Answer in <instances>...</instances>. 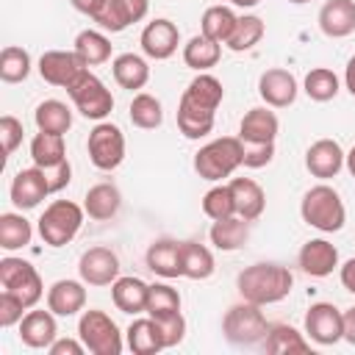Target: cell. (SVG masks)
<instances>
[{"label": "cell", "mask_w": 355, "mask_h": 355, "mask_svg": "<svg viewBox=\"0 0 355 355\" xmlns=\"http://www.w3.org/2000/svg\"><path fill=\"white\" fill-rule=\"evenodd\" d=\"M305 94L313 103H327L338 94V75L327 67H313L305 75Z\"/></svg>", "instance_id": "7bdbcfd3"}, {"label": "cell", "mask_w": 355, "mask_h": 355, "mask_svg": "<svg viewBox=\"0 0 355 355\" xmlns=\"http://www.w3.org/2000/svg\"><path fill=\"white\" fill-rule=\"evenodd\" d=\"M8 194H11V202H14L19 211H31V208H36V205H39L47 194H53V191H50V183H47L44 169L33 164V166L19 169V172L14 175Z\"/></svg>", "instance_id": "9a60e30c"}, {"label": "cell", "mask_w": 355, "mask_h": 355, "mask_svg": "<svg viewBox=\"0 0 355 355\" xmlns=\"http://www.w3.org/2000/svg\"><path fill=\"white\" fill-rule=\"evenodd\" d=\"M305 336L322 347L344 338V313L333 302H313L305 313Z\"/></svg>", "instance_id": "8fae6325"}, {"label": "cell", "mask_w": 355, "mask_h": 355, "mask_svg": "<svg viewBox=\"0 0 355 355\" xmlns=\"http://www.w3.org/2000/svg\"><path fill=\"white\" fill-rule=\"evenodd\" d=\"M216 263L214 255L205 244L197 241H183V277L189 280H208L214 275Z\"/></svg>", "instance_id": "74e56055"}, {"label": "cell", "mask_w": 355, "mask_h": 355, "mask_svg": "<svg viewBox=\"0 0 355 355\" xmlns=\"http://www.w3.org/2000/svg\"><path fill=\"white\" fill-rule=\"evenodd\" d=\"M297 261H300V269L305 275H311V277H327L338 266V250L327 239H311V241L302 244Z\"/></svg>", "instance_id": "44dd1931"}, {"label": "cell", "mask_w": 355, "mask_h": 355, "mask_svg": "<svg viewBox=\"0 0 355 355\" xmlns=\"http://www.w3.org/2000/svg\"><path fill=\"white\" fill-rule=\"evenodd\" d=\"M269 330V322L261 311V305L255 302H236L225 311L222 316V333L230 344L236 347H252V344H261L263 336Z\"/></svg>", "instance_id": "8992f818"}, {"label": "cell", "mask_w": 355, "mask_h": 355, "mask_svg": "<svg viewBox=\"0 0 355 355\" xmlns=\"http://www.w3.org/2000/svg\"><path fill=\"white\" fill-rule=\"evenodd\" d=\"M236 22H239V17L233 14V8L211 6V8H205V14L200 19V33L214 39V42H219V44H225L230 39V33L236 31Z\"/></svg>", "instance_id": "836d02e7"}, {"label": "cell", "mask_w": 355, "mask_h": 355, "mask_svg": "<svg viewBox=\"0 0 355 355\" xmlns=\"http://www.w3.org/2000/svg\"><path fill=\"white\" fill-rule=\"evenodd\" d=\"M241 161H244V141L239 136H222L194 153V172L202 180L216 183L222 178H230L241 166Z\"/></svg>", "instance_id": "277c9868"}, {"label": "cell", "mask_w": 355, "mask_h": 355, "mask_svg": "<svg viewBox=\"0 0 355 355\" xmlns=\"http://www.w3.org/2000/svg\"><path fill=\"white\" fill-rule=\"evenodd\" d=\"M31 75V53L25 47L8 44L0 53V78L6 83H22Z\"/></svg>", "instance_id": "60d3db41"}, {"label": "cell", "mask_w": 355, "mask_h": 355, "mask_svg": "<svg viewBox=\"0 0 355 355\" xmlns=\"http://www.w3.org/2000/svg\"><path fill=\"white\" fill-rule=\"evenodd\" d=\"M22 311H28L25 302H22L14 291L3 288V291H0V327H14V324H19L22 316H25Z\"/></svg>", "instance_id": "f6af8a7d"}, {"label": "cell", "mask_w": 355, "mask_h": 355, "mask_svg": "<svg viewBox=\"0 0 355 355\" xmlns=\"http://www.w3.org/2000/svg\"><path fill=\"white\" fill-rule=\"evenodd\" d=\"M75 53L86 67H100L111 58V42L100 31H80L75 36Z\"/></svg>", "instance_id": "d590c367"}, {"label": "cell", "mask_w": 355, "mask_h": 355, "mask_svg": "<svg viewBox=\"0 0 355 355\" xmlns=\"http://www.w3.org/2000/svg\"><path fill=\"white\" fill-rule=\"evenodd\" d=\"M78 275L86 286H111L119 277V258L108 247H89L78 261Z\"/></svg>", "instance_id": "5bb4252c"}, {"label": "cell", "mask_w": 355, "mask_h": 355, "mask_svg": "<svg viewBox=\"0 0 355 355\" xmlns=\"http://www.w3.org/2000/svg\"><path fill=\"white\" fill-rule=\"evenodd\" d=\"M227 186H230V194H233V202H236V214L247 222H255L266 208L263 189L252 178H233Z\"/></svg>", "instance_id": "d4e9b609"}, {"label": "cell", "mask_w": 355, "mask_h": 355, "mask_svg": "<svg viewBox=\"0 0 355 355\" xmlns=\"http://www.w3.org/2000/svg\"><path fill=\"white\" fill-rule=\"evenodd\" d=\"M147 269L158 277H183V241H172V239H158L147 247Z\"/></svg>", "instance_id": "d6986e66"}, {"label": "cell", "mask_w": 355, "mask_h": 355, "mask_svg": "<svg viewBox=\"0 0 355 355\" xmlns=\"http://www.w3.org/2000/svg\"><path fill=\"white\" fill-rule=\"evenodd\" d=\"M44 175H47L50 191L55 194V191H61V189L69 186V180H72V166H69V161H64V164H58V166H53V169H44Z\"/></svg>", "instance_id": "681fc988"}, {"label": "cell", "mask_w": 355, "mask_h": 355, "mask_svg": "<svg viewBox=\"0 0 355 355\" xmlns=\"http://www.w3.org/2000/svg\"><path fill=\"white\" fill-rule=\"evenodd\" d=\"M300 216L305 225H311L322 233H338L347 222V208L341 202V194L333 186L319 183L302 194Z\"/></svg>", "instance_id": "3957f363"}, {"label": "cell", "mask_w": 355, "mask_h": 355, "mask_svg": "<svg viewBox=\"0 0 355 355\" xmlns=\"http://www.w3.org/2000/svg\"><path fill=\"white\" fill-rule=\"evenodd\" d=\"M0 286L8 288V291H14L25 302V308H33L42 300V294H44V286H42L39 272L28 261L11 258V255L0 261Z\"/></svg>", "instance_id": "30bf717a"}, {"label": "cell", "mask_w": 355, "mask_h": 355, "mask_svg": "<svg viewBox=\"0 0 355 355\" xmlns=\"http://www.w3.org/2000/svg\"><path fill=\"white\" fill-rule=\"evenodd\" d=\"M150 11V0H103L100 8L92 14V19L111 33L125 31L133 22H141Z\"/></svg>", "instance_id": "7c38bea8"}, {"label": "cell", "mask_w": 355, "mask_h": 355, "mask_svg": "<svg viewBox=\"0 0 355 355\" xmlns=\"http://www.w3.org/2000/svg\"><path fill=\"white\" fill-rule=\"evenodd\" d=\"M155 322H158V327H161L164 347H178V344L183 341V336H186V319H183L180 311H178V313H169V316H161V319H155Z\"/></svg>", "instance_id": "7dc6e473"}, {"label": "cell", "mask_w": 355, "mask_h": 355, "mask_svg": "<svg viewBox=\"0 0 355 355\" xmlns=\"http://www.w3.org/2000/svg\"><path fill=\"white\" fill-rule=\"evenodd\" d=\"M263 349L272 355H286V352H311V341H305V336L291 327V324H269L266 336H263Z\"/></svg>", "instance_id": "1f68e13d"}, {"label": "cell", "mask_w": 355, "mask_h": 355, "mask_svg": "<svg viewBox=\"0 0 355 355\" xmlns=\"http://www.w3.org/2000/svg\"><path fill=\"white\" fill-rule=\"evenodd\" d=\"M288 3H294V6H302V3H311V0H288Z\"/></svg>", "instance_id": "680465c9"}, {"label": "cell", "mask_w": 355, "mask_h": 355, "mask_svg": "<svg viewBox=\"0 0 355 355\" xmlns=\"http://www.w3.org/2000/svg\"><path fill=\"white\" fill-rule=\"evenodd\" d=\"M344 341L355 347V305L344 311Z\"/></svg>", "instance_id": "f5cc1de1"}, {"label": "cell", "mask_w": 355, "mask_h": 355, "mask_svg": "<svg viewBox=\"0 0 355 355\" xmlns=\"http://www.w3.org/2000/svg\"><path fill=\"white\" fill-rule=\"evenodd\" d=\"M31 158L36 166L42 169H53L58 164L67 161V147H64V136L61 133H44L39 130L31 139Z\"/></svg>", "instance_id": "d6a6232c"}, {"label": "cell", "mask_w": 355, "mask_h": 355, "mask_svg": "<svg viewBox=\"0 0 355 355\" xmlns=\"http://www.w3.org/2000/svg\"><path fill=\"white\" fill-rule=\"evenodd\" d=\"M128 114H130V122H133L136 128H141V130H155V128L164 122L161 100H158V97H153V94H147V92L133 94Z\"/></svg>", "instance_id": "f35d334b"}, {"label": "cell", "mask_w": 355, "mask_h": 355, "mask_svg": "<svg viewBox=\"0 0 355 355\" xmlns=\"http://www.w3.org/2000/svg\"><path fill=\"white\" fill-rule=\"evenodd\" d=\"M233 6H239V8H252V6H258L261 0H230Z\"/></svg>", "instance_id": "6f0895ef"}, {"label": "cell", "mask_w": 355, "mask_h": 355, "mask_svg": "<svg viewBox=\"0 0 355 355\" xmlns=\"http://www.w3.org/2000/svg\"><path fill=\"white\" fill-rule=\"evenodd\" d=\"M86 305L83 280H55L47 288V308L55 316H75Z\"/></svg>", "instance_id": "cb8c5ba5"}, {"label": "cell", "mask_w": 355, "mask_h": 355, "mask_svg": "<svg viewBox=\"0 0 355 355\" xmlns=\"http://www.w3.org/2000/svg\"><path fill=\"white\" fill-rule=\"evenodd\" d=\"M119 205H122L119 189L114 183H105V180L103 183H94L86 191V197H83V211L89 214V219H97V222H105V219L116 216Z\"/></svg>", "instance_id": "4316f807"}, {"label": "cell", "mask_w": 355, "mask_h": 355, "mask_svg": "<svg viewBox=\"0 0 355 355\" xmlns=\"http://www.w3.org/2000/svg\"><path fill=\"white\" fill-rule=\"evenodd\" d=\"M69 3H72V6H75V8L80 11V14L92 17V14H94V11L100 8V3H103V0H69Z\"/></svg>", "instance_id": "db71d44e"}, {"label": "cell", "mask_w": 355, "mask_h": 355, "mask_svg": "<svg viewBox=\"0 0 355 355\" xmlns=\"http://www.w3.org/2000/svg\"><path fill=\"white\" fill-rule=\"evenodd\" d=\"M202 211L208 219H227L236 214V202H233V194H230V186H214L205 191L202 197Z\"/></svg>", "instance_id": "ee69618b"}, {"label": "cell", "mask_w": 355, "mask_h": 355, "mask_svg": "<svg viewBox=\"0 0 355 355\" xmlns=\"http://www.w3.org/2000/svg\"><path fill=\"white\" fill-rule=\"evenodd\" d=\"M83 208L72 200H53L39 216V236L47 247L69 244L83 227Z\"/></svg>", "instance_id": "5b68a950"}, {"label": "cell", "mask_w": 355, "mask_h": 355, "mask_svg": "<svg viewBox=\"0 0 355 355\" xmlns=\"http://www.w3.org/2000/svg\"><path fill=\"white\" fill-rule=\"evenodd\" d=\"M291 286H294V275L286 266L266 263V261L241 269L239 277H236V288H239L241 300L255 302L261 308L286 300L291 294Z\"/></svg>", "instance_id": "7a4b0ae2"}, {"label": "cell", "mask_w": 355, "mask_h": 355, "mask_svg": "<svg viewBox=\"0 0 355 355\" xmlns=\"http://www.w3.org/2000/svg\"><path fill=\"white\" fill-rule=\"evenodd\" d=\"M86 150H89V161L97 169L111 172L125 161V133L111 122H97L89 130Z\"/></svg>", "instance_id": "9c48e42d"}, {"label": "cell", "mask_w": 355, "mask_h": 355, "mask_svg": "<svg viewBox=\"0 0 355 355\" xmlns=\"http://www.w3.org/2000/svg\"><path fill=\"white\" fill-rule=\"evenodd\" d=\"M219 58H222V44L202 36V33L191 36L183 44V61H186V67H191L197 72H208L211 67L219 64Z\"/></svg>", "instance_id": "4dcf8cb0"}, {"label": "cell", "mask_w": 355, "mask_h": 355, "mask_svg": "<svg viewBox=\"0 0 355 355\" xmlns=\"http://www.w3.org/2000/svg\"><path fill=\"white\" fill-rule=\"evenodd\" d=\"M272 158H275V141H255V144H247L244 141V161H241V166L261 169Z\"/></svg>", "instance_id": "c3c4849f"}, {"label": "cell", "mask_w": 355, "mask_h": 355, "mask_svg": "<svg viewBox=\"0 0 355 355\" xmlns=\"http://www.w3.org/2000/svg\"><path fill=\"white\" fill-rule=\"evenodd\" d=\"M78 338L92 355H119L125 347L116 322L105 311H97V308L83 311L78 322Z\"/></svg>", "instance_id": "52a82bcc"}, {"label": "cell", "mask_w": 355, "mask_h": 355, "mask_svg": "<svg viewBox=\"0 0 355 355\" xmlns=\"http://www.w3.org/2000/svg\"><path fill=\"white\" fill-rule=\"evenodd\" d=\"M33 239V227L22 214H0V247L14 252L28 247Z\"/></svg>", "instance_id": "8d00e7d4"}, {"label": "cell", "mask_w": 355, "mask_h": 355, "mask_svg": "<svg viewBox=\"0 0 355 355\" xmlns=\"http://www.w3.org/2000/svg\"><path fill=\"white\" fill-rule=\"evenodd\" d=\"M144 311L153 319L178 313L180 311V294H178V288H172L169 283H153L147 288V308Z\"/></svg>", "instance_id": "b9f144b4"}, {"label": "cell", "mask_w": 355, "mask_h": 355, "mask_svg": "<svg viewBox=\"0 0 355 355\" xmlns=\"http://www.w3.org/2000/svg\"><path fill=\"white\" fill-rule=\"evenodd\" d=\"M125 341H128V349L133 355H155L164 347V336H161V327L153 316L147 319H133L130 327L125 330Z\"/></svg>", "instance_id": "484cf974"}, {"label": "cell", "mask_w": 355, "mask_h": 355, "mask_svg": "<svg viewBox=\"0 0 355 355\" xmlns=\"http://www.w3.org/2000/svg\"><path fill=\"white\" fill-rule=\"evenodd\" d=\"M58 338V324L55 313L47 311H28L19 322V341L31 349H47Z\"/></svg>", "instance_id": "ffe728a7"}, {"label": "cell", "mask_w": 355, "mask_h": 355, "mask_svg": "<svg viewBox=\"0 0 355 355\" xmlns=\"http://www.w3.org/2000/svg\"><path fill=\"white\" fill-rule=\"evenodd\" d=\"M225 97L222 80L214 78L211 72H200L186 92L180 94L178 103V130L186 139H202L214 130L216 122V108Z\"/></svg>", "instance_id": "6da1fadb"}, {"label": "cell", "mask_w": 355, "mask_h": 355, "mask_svg": "<svg viewBox=\"0 0 355 355\" xmlns=\"http://www.w3.org/2000/svg\"><path fill=\"white\" fill-rule=\"evenodd\" d=\"M83 349H86V347H83L80 338H55V341L47 347L50 355H80Z\"/></svg>", "instance_id": "f907efd6"}, {"label": "cell", "mask_w": 355, "mask_h": 355, "mask_svg": "<svg viewBox=\"0 0 355 355\" xmlns=\"http://www.w3.org/2000/svg\"><path fill=\"white\" fill-rule=\"evenodd\" d=\"M67 94L72 97L75 108L86 119H97L100 122V119H105L114 111V94H111V89H105V83L94 72H89V67L67 86Z\"/></svg>", "instance_id": "ba28073f"}, {"label": "cell", "mask_w": 355, "mask_h": 355, "mask_svg": "<svg viewBox=\"0 0 355 355\" xmlns=\"http://www.w3.org/2000/svg\"><path fill=\"white\" fill-rule=\"evenodd\" d=\"M344 166H347V169H349V175L355 178V147L347 153V158H344Z\"/></svg>", "instance_id": "9f6ffc18"}, {"label": "cell", "mask_w": 355, "mask_h": 355, "mask_svg": "<svg viewBox=\"0 0 355 355\" xmlns=\"http://www.w3.org/2000/svg\"><path fill=\"white\" fill-rule=\"evenodd\" d=\"M258 94L269 108H288L297 100V78L288 69L272 67L258 78Z\"/></svg>", "instance_id": "e0dca14e"}, {"label": "cell", "mask_w": 355, "mask_h": 355, "mask_svg": "<svg viewBox=\"0 0 355 355\" xmlns=\"http://www.w3.org/2000/svg\"><path fill=\"white\" fill-rule=\"evenodd\" d=\"M344 86H347V92L355 97V55L347 61V69H344Z\"/></svg>", "instance_id": "11a10c76"}, {"label": "cell", "mask_w": 355, "mask_h": 355, "mask_svg": "<svg viewBox=\"0 0 355 355\" xmlns=\"http://www.w3.org/2000/svg\"><path fill=\"white\" fill-rule=\"evenodd\" d=\"M22 122L17 119V116H11V114H3L0 116V141H3V153H6V158L22 144Z\"/></svg>", "instance_id": "bcb514c9"}, {"label": "cell", "mask_w": 355, "mask_h": 355, "mask_svg": "<svg viewBox=\"0 0 355 355\" xmlns=\"http://www.w3.org/2000/svg\"><path fill=\"white\" fill-rule=\"evenodd\" d=\"M319 28L330 39H344L355 31V0H327L319 8Z\"/></svg>", "instance_id": "7402d4cb"}, {"label": "cell", "mask_w": 355, "mask_h": 355, "mask_svg": "<svg viewBox=\"0 0 355 355\" xmlns=\"http://www.w3.org/2000/svg\"><path fill=\"white\" fill-rule=\"evenodd\" d=\"M344 158H347V153L341 150V144L336 139H319L305 150V169L313 178L327 180V178H336L341 172Z\"/></svg>", "instance_id": "ac0fdd59"}, {"label": "cell", "mask_w": 355, "mask_h": 355, "mask_svg": "<svg viewBox=\"0 0 355 355\" xmlns=\"http://www.w3.org/2000/svg\"><path fill=\"white\" fill-rule=\"evenodd\" d=\"M277 130H280L277 114L269 111L266 105H261V108H250V111L241 116L239 139L247 141V144H255V141H275V139H277Z\"/></svg>", "instance_id": "603a6c76"}, {"label": "cell", "mask_w": 355, "mask_h": 355, "mask_svg": "<svg viewBox=\"0 0 355 355\" xmlns=\"http://www.w3.org/2000/svg\"><path fill=\"white\" fill-rule=\"evenodd\" d=\"M211 236V244L222 252H233V250H241L250 239V222L241 219L239 214L227 216V219H216L208 230Z\"/></svg>", "instance_id": "83f0119b"}, {"label": "cell", "mask_w": 355, "mask_h": 355, "mask_svg": "<svg viewBox=\"0 0 355 355\" xmlns=\"http://www.w3.org/2000/svg\"><path fill=\"white\" fill-rule=\"evenodd\" d=\"M139 42H141V50H144L147 58H153V61H164V58H169V55L178 53L180 31H178V25H175L172 19L158 17V19H153V22L144 25Z\"/></svg>", "instance_id": "2e32d148"}, {"label": "cell", "mask_w": 355, "mask_h": 355, "mask_svg": "<svg viewBox=\"0 0 355 355\" xmlns=\"http://www.w3.org/2000/svg\"><path fill=\"white\" fill-rule=\"evenodd\" d=\"M341 286L347 288V291H352L355 294V258H349L344 266H341Z\"/></svg>", "instance_id": "816d5d0a"}, {"label": "cell", "mask_w": 355, "mask_h": 355, "mask_svg": "<svg viewBox=\"0 0 355 355\" xmlns=\"http://www.w3.org/2000/svg\"><path fill=\"white\" fill-rule=\"evenodd\" d=\"M86 69V64L80 61V55L75 50H47L39 58V75L44 83L67 89L80 72Z\"/></svg>", "instance_id": "4fadbf2b"}, {"label": "cell", "mask_w": 355, "mask_h": 355, "mask_svg": "<svg viewBox=\"0 0 355 355\" xmlns=\"http://www.w3.org/2000/svg\"><path fill=\"white\" fill-rule=\"evenodd\" d=\"M111 72H114V80H116L122 89H130V92L144 89L147 80H150V64H147L141 55H136V53H122V55H116L114 64H111Z\"/></svg>", "instance_id": "f546056e"}, {"label": "cell", "mask_w": 355, "mask_h": 355, "mask_svg": "<svg viewBox=\"0 0 355 355\" xmlns=\"http://www.w3.org/2000/svg\"><path fill=\"white\" fill-rule=\"evenodd\" d=\"M263 19L261 17H255V14H244V17H239V22H236V31L230 33V39L225 42L233 53H244V50H252L261 39H263Z\"/></svg>", "instance_id": "ab89813d"}, {"label": "cell", "mask_w": 355, "mask_h": 355, "mask_svg": "<svg viewBox=\"0 0 355 355\" xmlns=\"http://www.w3.org/2000/svg\"><path fill=\"white\" fill-rule=\"evenodd\" d=\"M33 122H36V128L44 130V133H61V136H64V133L72 128V111H69L67 103H61V100H44V103L36 105Z\"/></svg>", "instance_id": "e575fe53"}, {"label": "cell", "mask_w": 355, "mask_h": 355, "mask_svg": "<svg viewBox=\"0 0 355 355\" xmlns=\"http://www.w3.org/2000/svg\"><path fill=\"white\" fill-rule=\"evenodd\" d=\"M147 288L141 277H116L111 283V300L122 313H141L147 308Z\"/></svg>", "instance_id": "f1b7e54d"}]
</instances>
